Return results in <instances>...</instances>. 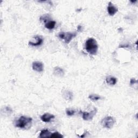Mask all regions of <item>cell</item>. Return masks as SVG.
<instances>
[{
	"label": "cell",
	"mask_w": 138,
	"mask_h": 138,
	"mask_svg": "<svg viewBox=\"0 0 138 138\" xmlns=\"http://www.w3.org/2000/svg\"><path fill=\"white\" fill-rule=\"evenodd\" d=\"M32 124V119L26 116H21L15 122V126L17 128L29 130L31 128Z\"/></svg>",
	"instance_id": "1"
},
{
	"label": "cell",
	"mask_w": 138,
	"mask_h": 138,
	"mask_svg": "<svg viewBox=\"0 0 138 138\" xmlns=\"http://www.w3.org/2000/svg\"><path fill=\"white\" fill-rule=\"evenodd\" d=\"M85 49L87 52L92 55H96L98 50V45L93 38H88L85 43Z\"/></svg>",
	"instance_id": "2"
},
{
	"label": "cell",
	"mask_w": 138,
	"mask_h": 138,
	"mask_svg": "<svg viewBox=\"0 0 138 138\" xmlns=\"http://www.w3.org/2000/svg\"><path fill=\"white\" fill-rule=\"evenodd\" d=\"M115 123H116V119L111 116L106 117L102 119L101 121V125L102 127L107 129H112Z\"/></svg>",
	"instance_id": "3"
},
{
	"label": "cell",
	"mask_w": 138,
	"mask_h": 138,
	"mask_svg": "<svg viewBox=\"0 0 138 138\" xmlns=\"http://www.w3.org/2000/svg\"><path fill=\"white\" fill-rule=\"evenodd\" d=\"M77 35V33L76 32L72 33V32H61L58 33V37L64 41V42L66 44H68L70 43L73 38L75 37Z\"/></svg>",
	"instance_id": "4"
},
{
	"label": "cell",
	"mask_w": 138,
	"mask_h": 138,
	"mask_svg": "<svg viewBox=\"0 0 138 138\" xmlns=\"http://www.w3.org/2000/svg\"><path fill=\"white\" fill-rule=\"evenodd\" d=\"M97 112V110L96 108H95L92 111L90 112H82L83 119L86 121L91 120L96 114Z\"/></svg>",
	"instance_id": "5"
},
{
	"label": "cell",
	"mask_w": 138,
	"mask_h": 138,
	"mask_svg": "<svg viewBox=\"0 0 138 138\" xmlns=\"http://www.w3.org/2000/svg\"><path fill=\"white\" fill-rule=\"evenodd\" d=\"M32 69L36 72H42L44 70V65L42 62H34L32 64Z\"/></svg>",
	"instance_id": "6"
},
{
	"label": "cell",
	"mask_w": 138,
	"mask_h": 138,
	"mask_svg": "<svg viewBox=\"0 0 138 138\" xmlns=\"http://www.w3.org/2000/svg\"><path fill=\"white\" fill-rule=\"evenodd\" d=\"M34 40L36 41L35 42H29V45L32 46V47H38L43 44L44 41L43 38L40 36H36L34 37Z\"/></svg>",
	"instance_id": "7"
},
{
	"label": "cell",
	"mask_w": 138,
	"mask_h": 138,
	"mask_svg": "<svg viewBox=\"0 0 138 138\" xmlns=\"http://www.w3.org/2000/svg\"><path fill=\"white\" fill-rule=\"evenodd\" d=\"M107 12L110 16H113L118 12V8L115 7L112 2H110L107 7Z\"/></svg>",
	"instance_id": "8"
},
{
	"label": "cell",
	"mask_w": 138,
	"mask_h": 138,
	"mask_svg": "<svg viewBox=\"0 0 138 138\" xmlns=\"http://www.w3.org/2000/svg\"><path fill=\"white\" fill-rule=\"evenodd\" d=\"M55 116L49 113H46L41 117V119L44 122H49L55 118Z\"/></svg>",
	"instance_id": "9"
},
{
	"label": "cell",
	"mask_w": 138,
	"mask_h": 138,
	"mask_svg": "<svg viewBox=\"0 0 138 138\" xmlns=\"http://www.w3.org/2000/svg\"><path fill=\"white\" fill-rule=\"evenodd\" d=\"M106 82L107 84L113 86L115 85L117 83V79L112 76H109L106 77Z\"/></svg>",
	"instance_id": "10"
},
{
	"label": "cell",
	"mask_w": 138,
	"mask_h": 138,
	"mask_svg": "<svg viewBox=\"0 0 138 138\" xmlns=\"http://www.w3.org/2000/svg\"><path fill=\"white\" fill-rule=\"evenodd\" d=\"M63 96L66 100H71L73 99V95L70 91L65 90L63 92Z\"/></svg>",
	"instance_id": "11"
},
{
	"label": "cell",
	"mask_w": 138,
	"mask_h": 138,
	"mask_svg": "<svg viewBox=\"0 0 138 138\" xmlns=\"http://www.w3.org/2000/svg\"><path fill=\"white\" fill-rule=\"evenodd\" d=\"M53 74L58 77H63L64 75V71L62 68L55 67L53 68Z\"/></svg>",
	"instance_id": "12"
},
{
	"label": "cell",
	"mask_w": 138,
	"mask_h": 138,
	"mask_svg": "<svg viewBox=\"0 0 138 138\" xmlns=\"http://www.w3.org/2000/svg\"><path fill=\"white\" fill-rule=\"evenodd\" d=\"M56 22L55 21L49 20L45 23V27L49 30H52L55 28Z\"/></svg>",
	"instance_id": "13"
},
{
	"label": "cell",
	"mask_w": 138,
	"mask_h": 138,
	"mask_svg": "<svg viewBox=\"0 0 138 138\" xmlns=\"http://www.w3.org/2000/svg\"><path fill=\"white\" fill-rule=\"evenodd\" d=\"M13 113V110L10 107L6 106L1 109V114L2 116H10Z\"/></svg>",
	"instance_id": "14"
},
{
	"label": "cell",
	"mask_w": 138,
	"mask_h": 138,
	"mask_svg": "<svg viewBox=\"0 0 138 138\" xmlns=\"http://www.w3.org/2000/svg\"><path fill=\"white\" fill-rule=\"evenodd\" d=\"M51 134V133L49 131L48 129H44L41 131L39 137L41 138L50 137Z\"/></svg>",
	"instance_id": "15"
},
{
	"label": "cell",
	"mask_w": 138,
	"mask_h": 138,
	"mask_svg": "<svg viewBox=\"0 0 138 138\" xmlns=\"http://www.w3.org/2000/svg\"><path fill=\"white\" fill-rule=\"evenodd\" d=\"M88 98L92 100V101H97V100H99L100 99H101V97L100 96H98L97 95H94V94H92V95H90L89 96H88Z\"/></svg>",
	"instance_id": "16"
},
{
	"label": "cell",
	"mask_w": 138,
	"mask_h": 138,
	"mask_svg": "<svg viewBox=\"0 0 138 138\" xmlns=\"http://www.w3.org/2000/svg\"><path fill=\"white\" fill-rule=\"evenodd\" d=\"M64 137V136L62 134H61V133H60L58 132H56L51 133L50 137H54V138L61 137V138H62V137Z\"/></svg>",
	"instance_id": "17"
},
{
	"label": "cell",
	"mask_w": 138,
	"mask_h": 138,
	"mask_svg": "<svg viewBox=\"0 0 138 138\" xmlns=\"http://www.w3.org/2000/svg\"><path fill=\"white\" fill-rule=\"evenodd\" d=\"M50 19V16L49 15H44L40 17V21H43L44 23H46Z\"/></svg>",
	"instance_id": "18"
},
{
	"label": "cell",
	"mask_w": 138,
	"mask_h": 138,
	"mask_svg": "<svg viewBox=\"0 0 138 138\" xmlns=\"http://www.w3.org/2000/svg\"><path fill=\"white\" fill-rule=\"evenodd\" d=\"M76 113V111L73 110H66V113L67 116H73L75 115Z\"/></svg>",
	"instance_id": "19"
},
{
	"label": "cell",
	"mask_w": 138,
	"mask_h": 138,
	"mask_svg": "<svg viewBox=\"0 0 138 138\" xmlns=\"http://www.w3.org/2000/svg\"><path fill=\"white\" fill-rule=\"evenodd\" d=\"M137 80H136V79H134V78H132V79L130 80V85H131V86L134 85L135 84H137Z\"/></svg>",
	"instance_id": "20"
},
{
	"label": "cell",
	"mask_w": 138,
	"mask_h": 138,
	"mask_svg": "<svg viewBox=\"0 0 138 138\" xmlns=\"http://www.w3.org/2000/svg\"><path fill=\"white\" fill-rule=\"evenodd\" d=\"M77 30L78 31H80L81 30H82V27L81 26H78L77 28Z\"/></svg>",
	"instance_id": "21"
},
{
	"label": "cell",
	"mask_w": 138,
	"mask_h": 138,
	"mask_svg": "<svg viewBox=\"0 0 138 138\" xmlns=\"http://www.w3.org/2000/svg\"><path fill=\"white\" fill-rule=\"evenodd\" d=\"M136 1H137L136 0H135V1H131V3H135V2H136Z\"/></svg>",
	"instance_id": "22"
}]
</instances>
